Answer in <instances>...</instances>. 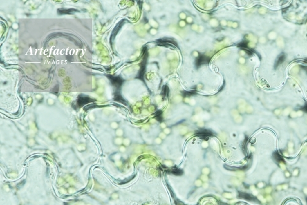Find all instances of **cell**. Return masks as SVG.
I'll use <instances>...</instances> for the list:
<instances>
[{"mask_svg":"<svg viewBox=\"0 0 307 205\" xmlns=\"http://www.w3.org/2000/svg\"><path fill=\"white\" fill-rule=\"evenodd\" d=\"M91 101H92V99L91 98L87 96L84 95H80L78 97L77 103L79 107H81L84 106V104H87Z\"/></svg>","mask_w":307,"mask_h":205,"instance_id":"cell-1","label":"cell"},{"mask_svg":"<svg viewBox=\"0 0 307 205\" xmlns=\"http://www.w3.org/2000/svg\"><path fill=\"white\" fill-rule=\"evenodd\" d=\"M108 77L111 80V83H112L115 87L118 88L121 86L122 84V79L120 77H114L113 76H110V75L108 76Z\"/></svg>","mask_w":307,"mask_h":205,"instance_id":"cell-2","label":"cell"},{"mask_svg":"<svg viewBox=\"0 0 307 205\" xmlns=\"http://www.w3.org/2000/svg\"><path fill=\"white\" fill-rule=\"evenodd\" d=\"M286 59V55L284 53H281V54H279V56L277 57V59L276 60V61H275V68L276 69V68H277L280 65H281L282 63H283L284 61Z\"/></svg>","mask_w":307,"mask_h":205,"instance_id":"cell-3","label":"cell"},{"mask_svg":"<svg viewBox=\"0 0 307 205\" xmlns=\"http://www.w3.org/2000/svg\"><path fill=\"white\" fill-rule=\"evenodd\" d=\"M77 10L74 9H62L58 10V12L59 14H73L75 12H77Z\"/></svg>","mask_w":307,"mask_h":205,"instance_id":"cell-4","label":"cell"},{"mask_svg":"<svg viewBox=\"0 0 307 205\" xmlns=\"http://www.w3.org/2000/svg\"><path fill=\"white\" fill-rule=\"evenodd\" d=\"M304 109L305 110V111H306V112L307 113V104L306 105V106H304Z\"/></svg>","mask_w":307,"mask_h":205,"instance_id":"cell-5","label":"cell"}]
</instances>
